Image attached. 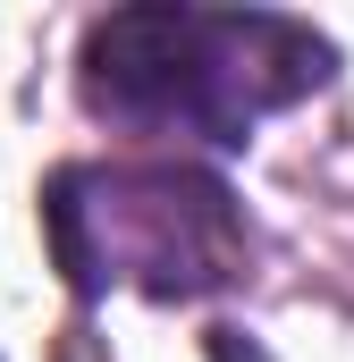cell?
I'll return each instance as SVG.
<instances>
[{
  "mask_svg": "<svg viewBox=\"0 0 354 362\" xmlns=\"http://www.w3.org/2000/svg\"><path fill=\"white\" fill-rule=\"evenodd\" d=\"M338 76L329 34L278 8H110L76 51L85 110L152 135H202L219 152L253 144L270 110Z\"/></svg>",
  "mask_w": 354,
  "mask_h": 362,
  "instance_id": "obj_1",
  "label": "cell"
},
{
  "mask_svg": "<svg viewBox=\"0 0 354 362\" xmlns=\"http://www.w3.org/2000/svg\"><path fill=\"white\" fill-rule=\"evenodd\" d=\"M42 228L76 295L135 286L152 303H194L253 262L236 194L194 160H76L42 185Z\"/></svg>",
  "mask_w": 354,
  "mask_h": 362,
  "instance_id": "obj_2",
  "label": "cell"
}]
</instances>
